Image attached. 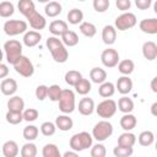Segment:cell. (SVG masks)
Wrapping results in <instances>:
<instances>
[{
    "label": "cell",
    "instance_id": "cell-4",
    "mask_svg": "<svg viewBox=\"0 0 157 157\" xmlns=\"http://www.w3.org/2000/svg\"><path fill=\"white\" fill-rule=\"evenodd\" d=\"M75 93L70 88H65L61 91V96L59 99V109L64 114H70L75 110Z\"/></svg>",
    "mask_w": 157,
    "mask_h": 157
},
{
    "label": "cell",
    "instance_id": "cell-27",
    "mask_svg": "<svg viewBox=\"0 0 157 157\" xmlns=\"http://www.w3.org/2000/svg\"><path fill=\"white\" fill-rule=\"evenodd\" d=\"M118 70L120 74H123V76H129L130 74L134 72V69H135V64L131 59H124V60H120L118 63Z\"/></svg>",
    "mask_w": 157,
    "mask_h": 157
},
{
    "label": "cell",
    "instance_id": "cell-44",
    "mask_svg": "<svg viewBox=\"0 0 157 157\" xmlns=\"http://www.w3.org/2000/svg\"><path fill=\"white\" fill-rule=\"evenodd\" d=\"M56 131V126L54 123L52 121H44L40 125V132L44 135V136H53Z\"/></svg>",
    "mask_w": 157,
    "mask_h": 157
},
{
    "label": "cell",
    "instance_id": "cell-25",
    "mask_svg": "<svg viewBox=\"0 0 157 157\" xmlns=\"http://www.w3.org/2000/svg\"><path fill=\"white\" fill-rule=\"evenodd\" d=\"M117 108H119V110L124 114H129L134 110V102L130 97L128 96H123L121 98H119L118 101V104H117Z\"/></svg>",
    "mask_w": 157,
    "mask_h": 157
},
{
    "label": "cell",
    "instance_id": "cell-55",
    "mask_svg": "<svg viewBox=\"0 0 157 157\" xmlns=\"http://www.w3.org/2000/svg\"><path fill=\"white\" fill-rule=\"evenodd\" d=\"M2 58H4V54H2V50L0 49V64H1V61H2Z\"/></svg>",
    "mask_w": 157,
    "mask_h": 157
},
{
    "label": "cell",
    "instance_id": "cell-17",
    "mask_svg": "<svg viewBox=\"0 0 157 157\" xmlns=\"http://www.w3.org/2000/svg\"><path fill=\"white\" fill-rule=\"evenodd\" d=\"M115 90L121 94H128L132 90V81L129 76H120L115 83Z\"/></svg>",
    "mask_w": 157,
    "mask_h": 157
},
{
    "label": "cell",
    "instance_id": "cell-48",
    "mask_svg": "<svg viewBox=\"0 0 157 157\" xmlns=\"http://www.w3.org/2000/svg\"><path fill=\"white\" fill-rule=\"evenodd\" d=\"M34 94H36V98H37L38 101H44V99L48 97V86H45V85H39V86H37Z\"/></svg>",
    "mask_w": 157,
    "mask_h": 157
},
{
    "label": "cell",
    "instance_id": "cell-24",
    "mask_svg": "<svg viewBox=\"0 0 157 157\" xmlns=\"http://www.w3.org/2000/svg\"><path fill=\"white\" fill-rule=\"evenodd\" d=\"M90 78H91L92 82H94L97 85H101V83L105 82V80H107V72L102 67H93L90 71Z\"/></svg>",
    "mask_w": 157,
    "mask_h": 157
},
{
    "label": "cell",
    "instance_id": "cell-36",
    "mask_svg": "<svg viewBox=\"0 0 157 157\" xmlns=\"http://www.w3.org/2000/svg\"><path fill=\"white\" fill-rule=\"evenodd\" d=\"M38 134H39V130L36 125H27V126H25V129L22 131L25 140H27L28 142H32L33 140H36L38 137Z\"/></svg>",
    "mask_w": 157,
    "mask_h": 157
},
{
    "label": "cell",
    "instance_id": "cell-46",
    "mask_svg": "<svg viewBox=\"0 0 157 157\" xmlns=\"http://www.w3.org/2000/svg\"><path fill=\"white\" fill-rule=\"evenodd\" d=\"M38 115H39V113H38V110H37L36 108H27V109H25V110L22 112L23 120H26V121H28V123L37 120Z\"/></svg>",
    "mask_w": 157,
    "mask_h": 157
},
{
    "label": "cell",
    "instance_id": "cell-3",
    "mask_svg": "<svg viewBox=\"0 0 157 157\" xmlns=\"http://www.w3.org/2000/svg\"><path fill=\"white\" fill-rule=\"evenodd\" d=\"M4 50H5V56L7 63L11 65H13L16 60L20 56H22V44L16 39H9L7 42H5Z\"/></svg>",
    "mask_w": 157,
    "mask_h": 157
},
{
    "label": "cell",
    "instance_id": "cell-49",
    "mask_svg": "<svg viewBox=\"0 0 157 157\" xmlns=\"http://www.w3.org/2000/svg\"><path fill=\"white\" fill-rule=\"evenodd\" d=\"M115 5H117L118 10H120V11H126V10L130 9L131 1H130V0H117V1H115Z\"/></svg>",
    "mask_w": 157,
    "mask_h": 157
},
{
    "label": "cell",
    "instance_id": "cell-42",
    "mask_svg": "<svg viewBox=\"0 0 157 157\" xmlns=\"http://www.w3.org/2000/svg\"><path fill=\"white\" fill-rule=\"evenodd\" d=\"M132 153H134V148L132 147H124V146L117 145L113 148V155L115 157H130Z\"/></svg>",
    "mask_w": 157,
    "mask_h": 157
},
{
    "label": "cell",
    "instance_id": "cell-26",
    "mask_svg": "<svg viewBox=\"0 0 157 157\" xmlns=\"http://www.w3.org/2000/svg\"><path fill=\"white\" fill-rule=\"evenodd\" d=\"M136 142V136L130 132V131H125L123 134L119 135L118 137V145L119 146H124V147H134Z\"/></svg>",
    "mask_w": 157,
    "mask_h": 157
},
{
    "label": "cell",
    "instance_id": "cell-40",
    "mask_svg": "<svg viewBox=\"0 0 157 157\" xmlns=\"http://www.w3.org/2000/svg\"><path fill=\"white\" fill-rule=\"evenodd\" d=\"M15 12V6L10 1H1L0 2V16L4 18H7L12 16Z\"/></svg>",
    "mask_w": 157,
    "mask_h": 157
},
{
    "label": "cell",
    "instance_id": "cell-30",
    "mask_svg": "<svg viewBox=\"0 0 157 157\" xmlns=\"http://www.w3.org/2000/svg\"><path fill=\"white\" fill-rule=\"evenodd\" d=\"M61 11H63V7L58 1H50L44 7V12L48 17H56L58 15L61 13Z\"/></svg>",
    "mask_w": 157,
    "mask_h": 157
},
{
    "label": "cell",
    "instance_id": "cell-54",
    "mask_svg": "<svg viewBox=\"0 0 157 157\" xmlns=\"http://www.w3.org/2000/svg\"><path fill=\"white\" fill-rule=\"evenodd\" d=\"M156 107H157V102H155L151 105V113H152V115H156Z\"/></svg>",
    "mask_w": 157,
    "mask_h": 157
},
{
    "label": "cell",
    "instance_id": "cell-38",
    "mask_svg": "<svg viewBox=\"0 0 157 157\" xmlns=\"http://www.w3.org/2000/svg\"><path fill=\"white\" fill-rule=\"evenodd\" d=\"M37 146L33 142H27L21 147V157H37Z\"/></svg>",
    "mask_w": 157,
    "mask_h": 157
},
{
    "label": "cell",
    "instance_id": "cell-23",
    "mask_svg": "<svg viewBox=\"0 0 157 157\" xmlns=\"http://www.w3.org/2000/svg\"><path fill=\"white\" fill-rule=\"evenodd\" d=\"M137 124V119L134 114L129 113V114H124L121 118H120V126L123 130L125 131H130L132 130Z\"/></svg>",
    "mask_w": 157,
    "mask_h": 157
},
{
    "label": "cell",
    "instance_id": "cell-1",
    "mask_svg": "<svg viewBox=\"0 0 157 157\" xmlns=\"http://www.w3.org/2000/svg\"><path fill=\"white\" fill-rule=\"evenodd\" d=\"M47 48L49 49L54 61L56 63H65L69 59V52L66 47L63 44V42L58 37H48L47 39Z\"/></svg>",
    "mask_w": 157,
    "mask_h": 157
},
{
    "label": "cell",
    "instance_id": "cell-32",
    "mask_svg": "<svg viewBox=\"0 0 157 157\" xmlns=\"http://www.w3.org/2000/svg\"><path fill=\"white\" fill-rule=\"evenodd\" d=\"M67 21L71 25H80L83 22V12L80 9H71L67 12Z\"/></svg>",
    "mask_w": 157,
    "mask_h": 157
},
{
    "label": "cell",
    "instance_id": "cell-10",
    "mask_svg": "<svg viewBox=\"0 0 157 157\" xmlns=\"http://www.w3.org/2000/svg\"><path fill=\"white\" fill-rule=\"evenodd\" d=\"M101 61L102 64L108 67V69H112V67H115L118 65V63L120 61V58H119V53L113 49V48H107L102 52L101 54Z\"/></svg>",
    "mask_w": 157,
    "mask_h": 157
},
{
    "label": "cell",
    "instance_id": "cell-31",
    "mask_svg": "<svg viewBox=\"0 0 157 157\" xmlns=\"http://www.w3.org/2000/svg\"><path fill=\"white\" fill-rule=\"evenodd\" d=\"M137 141L141 146L148 147L155 142V134L151 130H145V131L140 132V135L137 137Z\"/></svg>",
    "mask_w": 157,
    "mask_h": 157
},
{
    "label": "cell",
    "instance_id": "cell-15",
    "mask_svg": "<svg viewBox=\"0 0 157 157\" xmlns=\"http://www.w3.org/2000/svg\"><path fill=\"white\" fill-rule=\"evenodd\" d=\"M140 29L144 33L147 34H156L157 33V18L151 17V18H144L139 23Z\"/></svg>",
    "mask_w": 157,
    "mask_h": 157
},
{
    "label": "cell",
    "instance_id": "cell-37",
    "mask_svg": "<svg viewBox=\"0 0 157 157\" xmlns=\"http://www.w3.org/2000/svg\"><path fill=\"white\" fill-rule=\"evenodd\" d=\"M80 32L88 38H92L97 33V28L92 22H82L80 23Z\"/></svg>",
    "mask_w": 157,
    "mask_h": 157
},
{
    "label": "cell",
    "instance_id": "cell-13",
    "mask_svg": "<svg viewBox=\"0 0 157 157\" xmlns=\"http://www.w3.org/2000/svg\"><path fill=\"white\" fill-rule=\"evenodd\" d=\"M0 91L4 96L11 97L17 91V82L13 78H4L0 83Z\"/></svg>",
    "mask_w": 157,
    "mask_h": 157
},
{
    "label": "cell",
    "instance_id": "cell-29",
    "mask_svg": "<svg viewBox=\"0 0 157 157\" xmlns=\"http://www.w3.org/2000/svg\"><path fill=\"white\" fill-rule=\"evenodd\" d=\"M60 40L63 42V44H64L65 47H75V45L78 43V36H77L76 32L67 29V31L61 36V39H60Z\"/></svg>",
    "mask_w": 157,
    "mask_h": 157
},
{
    "label": "cell",
    "instance_id": "cell-33",
    "mask_svg": "<svg viewBox=\"0 0 157 157\" xmlns=\"http://www.w3.org/2000/svg\"><path fill=\"white\" fill-rule=\"evenodd\" d=\"M42 156L43 157H63L59 147L55 144H47L42 148Z\"/></svg>",
    "mask_w": 157,
    "mask_h": 157
},
{
    "label": "cell",
    "instance_id": "cell-34",
    "mask_svg": "<svg viewBox=\"0 0 157 157\" xmlns=\"http://www.w3.org/2000/svg\"><path fill=\"white\" fill-rule=\"evenodd\" d=\"M18 10L20 12L26 17L27 15H29L31 12L36 11V6H34V2L32 0H20L18 1Z\"/></svg>",
    "mask_w": 157,
    "mask_h": 157
},
{
    "label": "cell",
    "instance_id": "cell-11",
    "mask_svg": "<svg viewBox=\"0 0 157 157\" xmlns=\"http://www.w3.org/2000/svg\"><path fill=\"white\" fill-rule=\"evenodd\" d=\"M26 18H27L29 26H31L34 31H37V32L40 31V29H43V28H45V26H47V20H45V17H44L43 15H40L37 10L33 11V12H31L29 15H27Z\"/></svg>",
    "mask_w": 157,
    "mask_h": 157
},
{
    "label": "cell",
    "instance_id": "cell-16",
    "mask_svg": "<svg viewBox=\"0 0 157 157\" xmlns=\"http://www.w3.org/2000/svg\"><path fill=\"white\" fill-rule=\"evenodd\" d=\"M142 55L148 61H153L157 58V44L152 40H147L142 44Z\"/></svg>",
    "mask_w": 157,
    "mask_h": 157
},
{
    "label": "cell",
    "instance_id": "cell-19",
    "mask_svg": "<svg viewBox=\"0 0 157 157\" xmlns=\"http://www.w3.org/2000/svg\"><path fill=\"white\" fill-rule=\"evenodd\" d=\"M25 109V101L20 96H11L7 101V110L9 112H18L22 113Z\"/></svg>",
    "mask_w": 157,
    "mask_h": 157
},
{
    "label": "cell",
    "instance_id": "cell-47",
    "mask_svg": "<svg viewBox=\"0 0 157 157\" xmlns=\"http://www.w3.org/2000/svg\"><path fill=\"white\" fill-rule=\"evenodd\" d=\"M109 0H93V9L97 12H105L109 9Z\"/></svg>",
    "mask_w": 157,
    "mask_h": 157
},
{
    "label": "cell",
    "instance_id": "cell-28",
    "mask_svg": "<svg viewBox=\"0 0 157 157\" xmlns=\"http://www.w3.org/2000/svg\"><path fill=\"white\" fill-rule=\"evenodd\" d=\"M114 93H115V86H114V83H112L109 81H105V82L101 83L99 87H98V94L101 97L105 98V99L112 97Z\"/></svg>",
    "mask_w": 157,
    "mask_h": 157
},
{
    "label": "cell",
    "instance_id": "cell-20",
    "mask_svg": "<svg viewBox=\"0 0 157 157\" xmlns=\"http://www.w3.org/2000/svg\"><path fill=\"white\" fill-rule=\"evenodd\" d=\"M54 124H55L56 129H59V130H61V131H69V130H71L72 126H74V121H72V119H71L67 114L58 115Z\"/></svg>",
    "mask_w": 157,
    "mask_h": 157
},
{
    "label": "cell",
    "instance_id": "cell-35",
    "mask_svg": "<svg viewBox=\"0 0 157 157\" xmlns=\"http://www.w3.org/2000/svg\"><path fill=\"white\" fill-rule=\"evenodd\" d=\"M65 82L69 85V86H72V87H75L77 83H78V81L82 78V75H81V72L80 71H77V70H70V71H67L66 74H65Z\"/></svg>",
    "mask_w": 157,
    "mask_h": 157
},
{
    "label": "cell",
    "instance_id": "cell-51",
    "mask_svg": "<svg viewBox=\"0 0 157 157\" xmlns=\"http://www.w3.org/2000/svg\"><path fill=\"white\" fill-rule=\"evenodd\" d=\"M9 75V67L6 64H0V78H5Z\"/></svg>",
    "mask_w": 157,
    "mask_h": 157
},
{
    "label": "cell",
    "instance_id": "cell-43",
    "mask_svg": "<svg viewBox=\"0 0 157 157\" xmlns=\"http://www.w3.org/2000/svg\"><path fill=\"white\" fill-rule=\"evenodd\" d=\"M5 118H6V121L11 125H17L23 120L22 113H18V112H9L7 110Z\"/></svg>",
    "mask_w": 157,
    "mask_h": 157
},
{
    "label": "cell",
    "instance_id": "cell-50",
    "mask_svg": "<svg viewBox=\"0 0 157 157\" xmlns=\"http://www.w3.org/2000/svg\"><path fill=\"white\" fill-rule=\"evenodd\" d=\"M135 4L137 6V9H140V10H147L151 6L152 2H151V0H136Z\"/></svg>",
    "mask_w": 157,
    "mask_h": 157
},
{
    "label": "cell",
    "instance_id": "cell-6",
    "mask_svg": "<svg viewBox=\"0 0 157 157\" xmlns=\"http://www.w3.org/2000/svg\"><path fill=\"white\" fill-rule=\"evenodd\" d=\"M27 22L23 20H7L4 23V32L10 37H15L27 32Z\"/></svg>",
    "mask_w": 157,
    "mask_h": 157
},
{
    "label": "cell",
    "instance_id": "cell-53",
    "mask_svg": "<svg viewBox=\"0 0 157 157\" xmlns=\"http://www.w3.org/2000/svg\"><path fill=\"white\" fill-rule=\"evenodd\" d=\"M63 157H80V156H78V153L75 152V151H66V152L63 155Z\"/></svg>",
    "mask_w": 157,
    "mask_h": 157
},
{
    "label": "cell",
    "instance_id": "cell-39",
    "mask_svg": "<svg viewBox=\"0 0 157 157\" xmlns=\"http://www.w3.org/2000/svg\"><path fill=\"white\" fill-rule=\"evenodd\" d=\"M91 88H92V86H91V82L87 80V78H81L80 81H78V83L75 86V91L78 93V94H81V96H86L87 93H90L91 92Z\"/></svg>",
    "mask_w": 157,
    "mask_h": 157
},
{
    "label": "cell",
    "instance_id": "cell-21",
    "mask_svg": "<svg viewBox=\"0 0 157 157\" xmlns=\"http://www.w3.org/2000/svg\"><path fill=\"white\" fill-rule=\"evenodd\" d=\"M42 39V34L37 31H27L23 36V44L28 48H32V47H36Z\"/></svg>",
    "mask_w": 157,
    "mask_h": 157
},
{
    "label": "cell",
    "instance_id": "cell-2",
    "mask_svg": "<svg viewBox=\"0 0 157 157\" xmlns=\"http://www.w3.org/2000/svg\"><path fill=\"white\" fill-rule=\"evenodd\" d=\"M92 144H93V137L87 131H81V132L74 134L70 137V141H69V145H70L71 150L75 151V152L87 150L92 146Z\"/></svg>",
    "mask_w": 157,
    "mask_h": 157
},
{
    "label": "cell",
    "instance_id": "cell-7",
    "mask_svg": "<svg viewBox=\"0 0 157 157\" xmlns=\"http://www.w3.org/2000/svg\"><path fill=\"white\" fill-rule=\"evenodd\" d=\"M137 23V20H136V16L132 13V12H123L121 15H119L115 21H114V28L118 29V31H126V29H130L132 27H135Z\"/></svg>",
    "mask_w": 157,
    "mask_h": 157
},
{
    "label": "cell",
    "instance_id": "cell-9",
    "mask_svg": "<svg viewBox=\"0 0 157 157\" xmlns=\"http://www.w3.org/2000/svg\"><path fill=\"white\" fill-rule=\"evenodd\" d=\"M13 69L17 74H20L23 77H31L34 74V66L33 63L25 55L20 56L16 63L13 64Z\"/></svg>",
    "mask_w": 157,
    "mask_h": 157
},
{
    "label": "cell",
    "instance_id": "cell-5",
    "mask_svg": "<svg viewBox=\"0 0 157 157\" xmlns=\"http://www.w3.org/2000/svg\"><path fill=\"white\" fill-rule=\"evenodd\" d=\"M112 134H113V125L108 120H101L93 126L91 135L98 142H102L105 141L108 137H110Z\"/></svg>",
    "mask_w": 157,
    "mask_h": 157
},
{
    "label": "cell",
    "instance_id": "cell-18",
    "mask_svg": "<svg viewBox=\"0 0 157 157\" xmlns=\"http://www.w3.org/2000/svg\"><path fill=\"white\" fill-rule=\"evenodd\" d=\"M102 39H103V43L107 44V45H112V44L115 43L117 29L114 28V26L107 25V26L103 27V29H102Z\"/></svg>",
    "mask_w": 157,
    "mask_h": 157
},
{
    "label": "cell",
    "instance_id": "cell-22",
    "mask_svg": "<svg viewBox=\"0 0 157 157\" xmlns=\"http://www.w3.org/2000/svg\"><path fill=\"white\" fill-rule=\"evenodd\" d=\"M1 151H2L4 157H17V155L20 153L18 145H17V142L13 141V140L6 141V142L2 145Z\"/></svg>",
    "mask_w": 157,
    "mask_h": 157
},
{
    "label": "cell",
    "instance_id": "cell-41",
    "mask_svg": "<svg viewBox=\"0 0 157 157\" xmlns=\"http://www.w3.org/2000/svg\"><path fill=\"white\" fill-rule=\"evenodd\" d=\"M61 87L59 85H52L48 87V98L52 102H59L61 96Z\"/></svg>",
    "mask_w": 157,
    "mask_h": 157
},
{
    "label": "cell",
    "instance_id": "cell-14",
    "mask_svg": "<svg viewBox=\"0 0 157 157\" xmlns=\"http://www.w3.org/2000/svg\"><path fill=\"white\" fill-rule=\"evenodd\" d=\"M77 109H78L80 114H82V115H86V117L91 115L94 112V109H96L94 101L92 98H90V97H83L78 102V108Z\"/></svg>",
    "mask_w": 157,
    "mask_h": 157
},
{
    "label": "cell",
    "instance_id": "cell-8",
    "mask_svg": "<svg viewBox=\"0 0 157 157\" xmlns=\"http://www.w3.org/2000/svg\"><path fill=\"white\" fill-rule=\"evenodd\" d=\"M117 102L114 99H110V98H107V99H103L102 102L98 103V105L96 107V112L97 114L103 118V120H107L109 118H112L115 112H117Z\"/></svg>",
    "mask_w": 157,
    "mask_h": 157
},
{
    "label": "cell",
    "instance_id": "cell-12",
    "mask_svg": "<svg viewBox=\"0 0 157 157\" xmlns=\"http://www.w3.org/2000/svg\"><path fill=\"white\" fill-rule=\"evenodd\" d=\"M67 29V23L63 20H54L49 23V32L53 34V37H61Z\"/></svg>",
    "mask_w": 157,
    "mask_h": 157
},
{
    "label": "cell",
    "instance_id": "cell-45",
    "mask_svg": "<svg viewBox=\"0 0 157 157\" xmlns=\"http://www.w3.org/2000/svg\"><path fill=\"white\" fill-rule=\"evenodd\" d=\"M107 150L103 144H96L91 146V157H105Z\"/></svg>",
    "mask_w": 157,
    "mask_h": 157
},
{
    "label": "cell",
    "instance_id": "cell-52",
    "mask_svg": "<svg viewBox=\"0 0 157 157\" xmlns=\"http://www.w3.org/2000/svg\"><path fill=\"white\" fill-rule=\"evenodd\" d=\"M151 90H152V92H157V77H153L152 80H151Z\"/></svg>",
    "mask_w": 157,
    "mask_h": 157
}]
</instances>
